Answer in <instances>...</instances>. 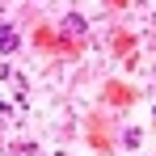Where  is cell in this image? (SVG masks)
<instances>
[{"label": "cell", "instance_id": "obj_1", "mask_svg": "<svg viewBox=\"0 0 156 156\" xmlns=\"http://www.w3.org/2000/svg\"><path fill=\"white\" fill-rule=\"evenodd\" d=\"M0 51H4V55L17 51V30H13V26H0Z\"/></svg>", "mask_w": 156, "mask_h": 156}, {"label": "cell", "instance_id": "obj_2", "mask_svg": "<svg viewBox=\"0 0 156 156\" xmlns=\"http://www.w3.org/2000/svg\"><path fill=\"white\" fill-rule=\"evenodd\" d=\"M63 30H68V34H84V17H80V13H72V17H68V26H63Z\"/></svg>", "mask_w": 156, "mask_h": 156}]
</instances>
